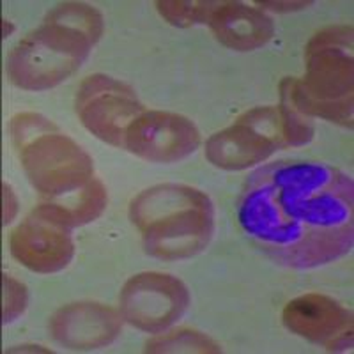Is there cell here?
Segmentation results:
<instances>
[{
  "mask_svg": "<svg viewBox=\"0 0 354 354\" xmlns=\"http://www.w3.org/2000/svg\"><path fill=\"white\" fill-rule=\"evenodd\" d=\"M103 34L94 8L68 2L17 44L8 59L11 82L25 91H46L71 77Z\"/></svg>",
  "mask_w": 354,
  "mask_h": 354,
  "instance_id": "2",
  "label": "cell"
},
{
  "mask_svg": "<svg viewBox=\"0 0 354 354\" xmlns=\"http://www.w3.org/2000/svg\"><path fill=\"white\" fill-rule=\"evenodd\" d=\"M71 230L39 204L12 232V257L36 273L64 270L75 255Z\"/></svg>",
  "mask_w": 354,
  "mask_h": 354,
  "instance_id": "9",
  "label": "cell"
},
{
  "mask_svg": "<svg viewBox=\"0 0 354 354\" xmlns=\"http://www.w3.org/2000/svg\"><path fill=\"white\" fill-rule=\"evenodd\" d=\"M121 314L100 303H73L57 310L50 319L52 337L75 351L100 349L119 337Z\"/></svg>",
  "mask_w": 354,
  "mask_h": 354,
  "instance_id": "12",
  "label": "cell"
},
{
  "mask_svg": "<svg viewBox=\"0 0 354 354\" xmlns=\"http://www.w3.org/2000/svg\"><path fill=\"white\" fill-rule=\"evenodd\" d=\"M119 299L122 319L147 333L169 330L189 306V292L181 280L153 271L129 278Z\"/></svg>",
  "mask_w": 354,
  "mask_h": 354,
  "instance_id": "8",
  "label": "cell"
},
{
  "mask_svg": "<svg viewBox=\"0 0 354 354\" xmlns=\"http://www.w3.org/2000/svg\"><path fill=\"white\" fill-rule=\"evenodd\" d=\"M75 106L88 131L119 149H124L131 122L145 112L129 85L105 75H93L82 82Z\"/></svg>",
  "mask_w": 354,
  "mask_h": 354,
  "instance_id": "7",
  "label": "cell"
},
{
  "mask_svg": "<svg viewBox=\"0 0 354 354\" xmlns=\"http://www.w3.org/2000/svg\"><path fill=\"white\" fill-rule=\"evenodd\" d=\"M106 201L109 195L103 183L93 179L85 188L78 189L77 194H71L55 202H43V205L69 229H75L96 220L106 207Z\"/></svg>",
  "mask_w": 354,
  "mask_h": 354,
  "instance_id": "14",
  "label": "cell"
},
{
  "mask_svg": "<svg viewBox=\"0 0 354 354\" xmlns=\"http://www.w3.org/2000/svg\"><path fill=\"white\" fill-rule=\"evenodd\" d=\"M305 80L286 78L280 91L310 117L353 126V27L321 30L306 46Z\"/></svg>",
  "mask_w": 354,
  "mask_h": 354,
  "instance_id": "4",
  "label": "cell"
},
{
  "mask_svg": "<svg viewBox=\"0 0 354 354\" xmlns=\"http://www.w3.org/2000/svg\"><path fill=\"white\" fill-rule=\"evenodd\" d=\"M27 289L12 277H4V324L17 321L27 308Z\"/></svg>",
  "mask_w": 354,
  "mask_h": 354,
  "instance_id": "18",
  "label": "cell"
},
{
  "mask_svg": "<svg viewBox=\"0 0 354 354\" xmlns=\"http://www.w3.org/2000/svg\"><path fill=\"white\" fill-rule=\"evenodd\" d=\"M201 133L188 117L172 112H144L126 131L124 149L151 163H174L195 153Z\"/></svg>",
  "mask_w": 354,
  "mask_h": 354,
  "instance_id": "10",
  "label": "cell"
},
{
  "mask_svg": "<svg viewBox=\"0 0 354 354\" xmlns=\"http://www.w3.org/2000/svg\"><path fill=\"white\" fill-rule=\"evenodd\" d=\"M351 176L321 161H273L250 174L238 198L246 238L292 270L330 264L354 245Z\"/></svg>",
  "mask_w": 354,
  "mask_h": 354,
  "instance_id": "1",
  "label": "cell"
},
{
  "mask_svg": "<svg viewBox=\"0 0 354 354\" xmlns=\"http://www.w3.org/2000/svg\"><path fill=\"white\" fill-rule=\"evenodd\" d=\"M220 2H156L160 15L177 27L207 24Z\"/></svg>",
  "mask_w": 354,
  "mask_h": 354,
  "instance_id": "16",
  "label": "cell"
},
{
  "mask_svg": "<svg viewBox=\"0 0 354 354\" xmlns=\"http://www.w3.org/2000/svg\"><path fill=\"white\" fill-rule=\"evenodd\" d=\"M147 353H220L221 347L207 335L194 330H176L147 342Z\"/></svg>",
  "mask_w": 354,
  "mask_h": 354,
  "instance_id": "15",
  "label": "cell"
},
{
  "mask_svg": "<svg viewBox=\"0 0 354 354\" xmlns=\"http://www.w3.org/2000/svg\"><path fill=\"white\" fill-rule=\"evenodd\" d=\"M207 25L220 43L239 52L264 46L274 34V24L268 15L241 2H220Z\"/></svg>",
  "mask_w": 354,
  "mask_h": 354,
  "instance_id": "13",
  "label": "cell"
},
{
  "mask_svg": "<svg viewBox=\"0 0 354 354\" xmlns=\"http://www.w3.org/2000/svg\"><path fill=\"white\" fill-rule=\"evenodd\" d=\"M287 147L278 106H257L241 115L236 124L214 133L205 142V156L223 170H243L262 163Z\"/></svg>",
  "mask_w": 354,
  "mask_h": 354,
  "instance_id": "6",
  "label": "cell"
},
{
  "mask_svg": "<svg viewBox=\"0 0 354 354\" xmlns=\"http://www.w3.org/2000/svg\"><path fill=\"white\" fill-rule=\"evenodd\" d=\"M282 321L290 333L322 344L333 353L353 346V315L324 294H305L289 301L282 312Z\"/></svg>",
  "mask_w": 354,
  "mask_h": 354,
  "instance_id": "11",
  "label": "cell"
},
{
  "mask_svg": "<svg viewBox=\"0 0 354 354\" xmlns=\"http://www.w3.org/2000/svg\"><path fill=\"white\" fill-rule=\"evenodd\" d=\"M282 96V103H280V115H282L283 131H286L287 145L298 147V145L308 144L314 138V124L308 117L303 115L296 106L292 105V101L289 100L283 91H280Z\"/></svg>",
  "mask_w": 354,
  "mask_h": 354,
  "instance_id": "17",
  "label": "cell"
},
{
  "mask_svg": "<svg viewBox=\"0 0 354 354\" xmlns=\"http://www.w3.org/2000/svg\"><path fill=\"white\" fill-rule=\"evenodd\" d=\"M18 213V201L17 195L12 192L11 186L8 183H4V223H11L12 218L17 216Z\"/></svg>",
  "mask_w": 354,
  "mask_h": 354,
  "instance_id": "19",
  "label": "cell"
},
{
  "mask_svg": "<svg viewBox=\"0 0 354 354\" xmlns=\"http://www.w3.org/2000/svg\"><path fill=\"white\" fill-rule=\"evenodd\" d=\"M11 133L28 181L46 202L77 194L94 179L91 156L46 117L18 113Z\"/></svg>",
  "mask_w": 354,
  "mask_h": 354,
  "instance_id": "5",
  "label": "cell"
},
{
  "mask_svg": "<svg viewBox=\"0 0 354 354\" xmlns=\"http://www.w3.org/2000/svg\"><path fill=\"white\" fill-rule=\"evenodd\" d=\"M142 234L145 252L163 261H181L201 254L214 232L209 197L186 185H158L144 189L129 207Z\"/></svg>",
  "mask_w": 354,
  "mask_h": 354,
  "instance_id": "3",
  "label": "cell"
}]
</instances>
